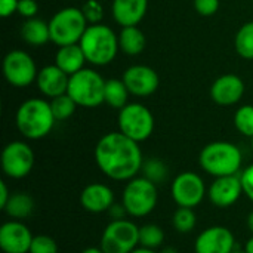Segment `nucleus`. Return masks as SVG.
Here are the masks:
<instances>
[{"mask_svg": "<svg viewBox=\"0 0 253 253\" xmlns=\"http://www.w3.org/2000/svg\"><path fill=\"white\" fill-rule=\"evenodd\" d=\"M236 129L248 138L253 136V105H242L234 114Z\"/></svg>", "mask_w": 253, "mask_h": 253, "instance_id": "nucleus-31", "label": "nucleus"}, {"mask_svg": "<svg viewBox=\"0 0 253 253\" xmlns=\"http://www.w3.org/2000/svg\"><path fill=\"white\" fill-rule=\"evenodd\" d=\"M21 37L30 46H43L50 42L49 22L40 18H30L21 27Z\"/></svg>", "mask_w": 253, "mask_h": 253, "instance_id": "nucleus-22", "label": "nucleus"}, {"mask_svg": "<svg viewBox=\"0 0 253 253\" xmlns=\"http://www.w3.org/2000/svg\"><path fill=\"white\" fill-rule=\"evenodd\" d=\"M33 239L34 236L22 221L10 219L0 227V251L3 253H28Z\"/></svg>", "mask_w": 253, "mask_h": 253, "instance_id": "nucleus-16", "label": "nucleus"}, {"mask_svg": "<svg viewBox=\"0 0 253 253\" xmlns=\"http://www.w3.org/2000/svg\"><path fill=\"white\" fill-rule=\"evenodd\" d=\"M231 253H246V252H245V251H233Z\"/></svg>", "mask_w": 253, "mask_h": 253, "instance_id": "nucleus-45", "label": "nucleus"}, {"mask_svg": "<svg viewBox=\"0 0 253 253\" xmlns=\"http://www.w3.org/2000/svg\"><path fill=\"white\" fill-rule=\"evenodd\" d=\"M10 196H12V193H9V188H7V185H6V182H4V181H0V209H1V211H3L4 206L7 205Z\"/></svg>", "mask_w": 253, "mask_h": 253, "instance_id": "nucleus-39", "label": "nucleus"}, {"mask_svg": "<svg viewBox=\"0 0 253 253\" xmlns=\"http://www.w3.org/2000/svg\"><path fill=\"white\" fill-rule=\"evenodd\" d=\"M199 165L213 178L239 175L243 165V154L242 150L233 142L213 141L202 148Z\"/></svg>", "mask_w": 253, "mask_h": 253, "instance_id": "nucleus-3", "label": "nucleus"}, {"mask_svg": "<svg viewBox=\"0 0 253 253\" xmlns=\"http://www.w3.org/2000/svg\"><path fill=\"white\" fill-rule=\"evenodd\" d=\"M105 79L92 68H83L70 76L67 93L83 108H96L104 104Z\"/></svg>", "mask_w": 253, "mask_h": 253, "instance_id": "nucleus-6", "label": "nucleus"}, {"mask_svg": "<svg viewBox=\"0 0 253 253\" xmlns=\"http://www.w3.org/2000/svg\"><path fill=\"white\" fill-rule=\"evenodd\" d=\"M89 27L80 7L68 6L59 9L49 21L50 42L58 47L67 44H76L83 37Z\"/></svg>", "mask_w": 253, "mask_h": 253, "instance_id": "nucleus-7", "label": "nucleus"}, {"mask_svg": "<svg viewBox=\"0 0 253 253\" xmlns=\"http://www.w3.org/2000/svg\"><path fill=\"white\" fill-rule=\"evenodd\" d=\"M242 196H243V185L240 181V175L215 178L212 184L208 187L209 202L219 209L231 208L240 200Z\"/></svg>", "mask_w": 253, "mask_h": 253, "instance_id": "nucleus-15", "label": "nucleus"}, {"mask_svg": "<svg viewBox=\"0 0 253 253\" xmlns=\"http://www.w3.org/2000/svg\"><path fill=\"white\" fill-rule=\"evenodd\" d=\"M68 80H70V76L67 73H64L58 65L50 64V65H44L42 70H39L36 84H37L40 93H43L46 98L53 99L59 95L67 93Z\"/></svg>", "mask_w": 253, "mask_h": 253, "instance_id": "nucleus-19", "label": "nucleus"}, {"mask_svg": "<svg viewBox=\"0 0 253 253\" xmlns=\"http://www.w3.org/2000/svg\"><path fill=\"white\" fill-rule=\"evenodd\" d=\"M145 34L142 33V30H139L138 25L122 27V31L119 34V46L123 53L129 56L139 55L145 49Z\"/></svg>", "mask_w": 253, "mask_h": 253, "instance_id": "nucleus-23", "label": "nucleus"}, {"mask_svg": "<svg viewBox=\"0 0 253 253\" xmlns=\"http://www.w3.org/2000/svg\"><path fill=\"white\" fill-rule=\"evenodd\" d=\"M93 154L98 169L113 181L127 182L142 170L144 159L139 142L120 130L105 133L96 142Z\"/></svg>", "mask_w": 253, "mask_h": 253, "instance_id": "nucleus-1", "label": "nucleus"}, {"mask_svg": "<svg viewBox=\"0 0 253 253\" xmlns=\"http://www.w3.org/2000/svg\"><path fill=\"white\" fill-rule=\"evenodd\" d=\"M36 156L33 148L24 141L9 142L0 156L3 173L10 179H22L30 175L34 168Z\"/></svg>", "mask_w": 253, "mask_h": 253, "instance_id": "nucleus-12", "label": "nucleus"}, {"mask_svg": "<svg viewBox=\"0 0 253 253\" xmlns=\"http://www.w3.org/2000/svg\"><path fill=\"white\" fill-rule=\"evenodd\" d=\"M3 74L10 86L28 87L36 82L39 70L28 52L13 49L3 58Z\"/></svg>", "mask_w": 253, "mask_h": 253, "instance_id": "nucleus-10", "label": "nucleus"}, {"mask_svg": "<svg viewBox=\"0 0 253 253\" xmlns=\"http://www.w3.org/2000/svg\"><path fill=\"white\" fill-rule=\"evenodd\" d=\"M108 215L111 216V221H116V219H125L126 216H129L127 215V212H126V209H125V206L120 203V205H117V203H114L113 206H111V209L108 211Z\"/></svg>", "mask_w": 253, "mask_h": 253, "instance_id": "nucleus-38", "label": "nucleus"}, {"mask_svg": "<svg viewBox=\"0 0 253 253\" xmlns=\"http://www.w3.org/2000/svg\"><path fill=\"white\" fill-rule=\"evenodd\" d=\"M245 95V82L237 74H224L211 86V98L222 107L236 105Z\"/></svg>", "mask_w": 253, "mask_h": 253, "instance_id": "nucleus-17", "label": "nucleus"}, {"mask_svg": "<svg viewBox=\"0 0 253 253\" xmlns=\"http://www.w3.org/2000/svg\"><path fill=\"white\" fill-rule=\"evenodd\" d=\"M148 0H113L111 13L120 27L138 25L147 15Z\"/></svg>", "mask_w": 253, "mask_h": 253, "instance_id": "nucleus-20", "label": "nucleus"}, {"mask_svg": "<svg viewBox=\"0 0 253 253\" xmlns=\"http://www.w3.org/2000/svg\"><path fill=\"white\" fill-rule=\"evenodd\" d=\"M170 196L178 208H197L208 197V187L196 172H181L170 184Z\"/></svg>", "mask_w": 253, "mask_h": 253, "instance_id": "nucleus-11", "label": "nucleus"}, {"mask_svg": "<svg viewBox=\"0 0 253 253\" xmlns=\"http://www.w3.org/2000/svg\"><path fill=\"white\" fill-rule=\"evenodd\" d=\"M165 231L156 224H145L139 227V246L148 249H159L165 243Z\"/></svg>", "mask_w": 253, "mask_h": 253, "instance_id": "nucleus-27", "label": "nucleus"}, {"mask_svg": "<svg viewBox=\"0 0 253 253\" xmlns=\"http://www.w3.org/2000/svg\"><path fill=\"white\" fill-rule=\"evenodd\" d=\"M18 3H19V0H0V16L9 18L13 13H16Z\"/></svg>", "mask_w": 253, "mask_h": 253, "instance_id": "nucleus-37", "label": "nucleus"}, {"mask_svg": "<svg viewBox=\"0 0 253 253\" xmlns=\"http://www.w3.org/2000/svg\"><path fill=\"white\" fill-rule=\"evenodd\" d=\"M84 62H87L86 56H84L80 44L76 43V44L61 46L55 53V62L53 64L58 65L68 76H73L77 71L84 68Z\"/></svg>", "mask_w": 253, "mask_h": 253, "instance_id": "nucleus-21", "label": "nucleus"}, {"mask_svg": "<svg viewBox=\"0 0 253 253\" xmlns=\"http://www.w3.org/2000/svg\"><path fill=\"white\" fill-rule=\"evenodd\" d=\"M139 246V227L129 219L111 221L102 231L99 248L104 253H130Z\"/></svg>", "mask_w": 253, "mask_h": 253, "instance_id": "nucleus-9", "label": "nucleus"}, {"mask_svg": "<svg viewBox=\"0 0 253 253\" xmlns=\"http://www.w3.org/2000/svg\"><path fill=\"white\" fill-rule=\"evenodd\" d=\"M252 1H253V0H252Z\"/></svg>", "mask_w": 253, "mask_h": 253, "instance_id": "nucleus-47", "label": "nucleus"}, {"mask_svg": "<svg viewBox=\"0 0 253 253\" xmlns=\"http://www.w3.org/2000/svg\"><path fill=\"white\" fill-rule=\"evenodd\" d=\"M248 228H249V231L252 233L253 236V211L249 213V216H248Z\"/></svg>", "mask_w": 253, "mask_h": 253, "instance_id": "nucleus-43", "label": "nucleus"}, {"mask_svg": "<svg viewBox=\"0 0 253 253\" xmlns=\"http://www.w3.org/2000/svg\"><path fill=\"white\" fill-rule=\"evenodd\" d=\"M123 82L127 86L130 95L138 98H147L153 95L160 84L159 74L154 68L142 64L130 65L123 73Z\"/></svg>", "mask_w": 253, "mask_h": 253, "instance_id": "nucleus-13", "label": "nucleus"}, {"mask_svg": "<svg viewBox=\"0 0 253 253\" xmlns=\"http://www.w3.org/2000/svg\"><path fill=\"white\" fill-rule=\"evenodd\" d=\"M234 47L236 52L243 59H253V21L243 24L239 31L236 33L234 39Z\"/></svg>", "mask_w": 253, "mask_h": 253, "instance_id": "nucleus-26", "label": "nucleus"}, {"mask_svg": "<svg viewBox=\"0 0 253 253\" xmlns=\"http://www.w3.org/2000/svg\"><path fill=\"white\" fill-rule=\"evenodd\" d=\"M240 181L243 185V194L253 203V163L240 172Z\"/></svg>", "mask_w": 253, "mask_h": 253, "instance_id": "nucleus-35", "label": "nucleus"}, {"mask_svg": "<svg viewBox=\"0 0 253 253\" xmlns=\"http://www.w3.org/2000/svg\"><path fill=\"white\" fill-rule=\"evenodd\" d=\"M79 105L73 101V98L68 95V93H64V95H59L53 99H50V108H52V113L56 119V122H64L67 119H70L74 113H76V108Z\"/></svg>", "mask_w": 253, "mask_h": 253, "instance_id": "nucleus-29", "label": "nucleus"}, {"mask_svg": "<svg viewBox=\"0 0 253 253\" xmlns=\"http://www.w3.org/2000/svg\"><path fill=\"white\" fill-rule=\"evenodd\" d=\"M28 253H58V243L44 234L34 236Z\"/></svg>", "mask_w": 253, "mask_h": 253, "instance_id": "nucleus-33", "label": "nucleus"}, {"mask_svg": "<svg viewBox=\"0 0 253 253\" xmlns=\"http://www.w3.org/2000/svg\"><path fill=\"white\" fill-rule=\"evenodd\" d=\"M129 89L125 84L123 79H108L105 82V90H104V102L114 108L122 110L125 105L129 104Z\"/></svg>", "mask_w": 253, "mask_h": 253, "instance_id": "nucleus-24", "label": "nucleus"}, {"mask_svg": "<svg viewBox=\"0 0 253 253\" xmlns=\"http://www.w3.org/2000/svg\"><path fill=\"white\" fill-rule=\"evenodd\" d=\"M251 148H252V153H253V136L251 138Z\"/></svg>", "mask_w": 253, "mask_h": 253, "instance_id": "nucleus-46", "label": "nucleus"}, {"mask_svg": "<svg viewBox=\"0 0 253 253\" xmlns=\"http://www.w3.org/2000/svg\"><path fill=\"white\" fill-rule=\"evenodd\" d=\"M197 216L190 208H178L172 216V227L179 234H188L196 228Z\"/></svg>", "mask_w": 253, "mask_h": 253, "instance_id": "nucleus-28", "label": "nucleus"}, {"mask_svg": "<svg viewBox=\"0 0 253 253\" xmlns=\"http://www.w3.org/2000/svg\"><path fill=\"white\" fill-rule=\"evenodd\" d=\"M119 130L136 142L147 141L154 132L153 113L139 102H129L119 110Z\"/></svg>", "mask_w": 253, "mask_h": 253, "instance_id": "nucleus-8", "label": "nucleus"}, {"mask_svg": "<svg viewBox=\"0 0 253 253\" xmlns=\"http://www.w3.org/2000/svg\"><path fill=\"white\" fill-rule=\"evenodd\" d=\"M245 252L253 253V236L246 242V245H245Z\"/></svg>", "mask_w": 253, "mask_h": 253, "instance_id": "nucleus-42", "label": "nucleus"}, {"mask_svg": "<svg viewBox=\"0 0 253 253\" xmlns=\"http://www.w3.org/2000/svg\"><path fill=\"white\" fill-rule=\"evenodd\" d=\"M142 176L156 185H160L168 178V166L160 159H148L142 165Z\"/></svg>", "mask_w": 253, "mask_h": 253, "instance_id": "nucleus-30", "label": "nucleus"}, {"mask_svg": "<svg viewBox=\"0 0 253 253\" xmlns=\"http://www.w3.org/2000/svg\"><path fill=\"white\" fill-rule=\"evenodd\" d=\"M157 185L145 176H135L126 182L122 193V205L132 218L148 216L157 206Z\"/></svg>", "mask_w": 253, "mask_h": 253, "instance_id": "nucleus-5", "label": "nucleus"}, {"mask_svg": "<svg viewBox=\"0 0 253 253\" xmlns=\"http://www.w3.org/2000/svg\"><path fill=\"white\" fill-rule=\"evenodd\" d=\"M80 253H104V251L101 249V248H86V249H83Z\"/></svg>", "mask_w": 253, "mask_h": 253, "instance_id": "nucleus-41", "label": "nucleus"}, {"mask_svg": "<svg viewBox=\"0 0 253 253\" xmlns=\"http://www.w3.org/2000/svg\"><path fill=\"white\" fill-rule=\"evenodd\" d=\"M114 203V191L101 182L87 184L80 193V205L90 213L108 212Z\"/></svg>", "mask_w": 253, "mask_h": 253, "instance_id": "nucleus-18", "label": "nucleus"}, {"mask_svg": "<svg viewBox=\"0 0 253 253\" xmlns=\"http://www.w3.org/2000/svg\"><path fill=\"white\" fill-rule=\"evenodd\" d=\"M80 9H82L89 25L101 24V21L104 18V7L98 0H86Z\"/></svg>", "mask_w": 253, "mask_h": 253, "instance_id": "nucleus-32", "label": "nucleus"}, {"mask_svg": "<svg viewBox=\"0 0 253 253\" xmlns=\"http://www.w3.org/2000/svg\"><path fill=\"white\" fill-rule=\"evenodd\" d=\"M55 116L50 102L42 98H30L24 101L15 114V125L18 132L31 141L47 136L55 126Z\"/></svg>", "mask_w": 253, "mask_h": 253, "instance_id": "nucleus-2", "label": "nucleus"}, {"mask_svg": "<svg viewBox=\"0 0 253 253\" xmlns=\"http://www.w3.org/2000/svg\"><path fill=\"white\" fill-rule=\"evenodd\" d=\"M130 253H160V252H156V249H148V248H144V246H138L135 251H132Z\"/></svg>", "mask_w": 253, "mask_h": 253, "instance_id": "nucleus-40", "label": "nucleus"}, {"mask_svg": "<svg viewBox=\"0 0 253 253\" xmlns=\"http://www.w3.org/2000/svg\"><path fill=\"white\" fill-rule=\"evenodd\" d=\"M79 44L86 56V61L95 67L111 64L120 49L119 36L111 27L105 24L89 25Z\"/></svg>", "mask_w": 253, "mask_h": 253, "instance_id": "nucleus-4", "label": "nucleus"}, {"mask_svg": "<svg viewBox=\"0 0 253 253\" xmlns=\"http://www.w3.org/2000/svg\"><path fill=\"white\" fill-rule=\"evenodd\" d=\"M194 9L202 16H212L219 9V0H194Z\"/></svg>", "mask_w": 253, "mask_h": 253, "instance_id": "nucleus-34", "label": "nucleus"}, {"mask_svg": "<svg viewBox=\"0 0 253 253\" xmlns=\"http://www.w3.org/2000/svg\"><path fill=\"white\" fill-rule=\"evenodd\" d=\"M39 12V4L36 0H19L18 3V13L25 18V19H30V18H36Z\"/></svg>", "mask_w": 253, "mask_h": 253, "instance_id": "nucleus-36", "label": "nucleus"}, {"mask_svg": "<svg viewBox=\"0 0 253 253\" xmlns=\"http://www.w3.org/2000/svg\"><path fill=\"white\" fill-rule=\"evenodd\" d=\"M6 212V215L12 219L16 221H24L25 218H28L33 211H34V200L30 194L18 191V193H12L7 205L3 209Z\"/></svg>", "mask_w": 253, "mask_h": 253, "instance_id": "nucleus-25", "label": "nucleus"}, {"mask_svg": "<svg viewBox=\"0 0 253 253\" xmlns=\"http://www.w3.org/2000/svg\"><path fill=\"white\" fill-rule=\"evenodd\" d=\"M160 253H179V252H178L175 248H170V246H169V248H165V249H162V252Z\"/></svg>", "mask_w": 253, "mask_h": 253, "instance_id": "nucleus-44", "label": "nucleus"}, {"mask_svg": "<svg viewBox=\"0 0 253 253\" xmlns=\"http://www.w3.org/2000/svg\"><path fill=\"white\" fill-rule=\"evenodd\" d=\"M236 248V239L230 228L212 225L203 230L196 242L194 253H231Z\"/></svg>", "mask_w": 253, "mask_h": 253, "instance_id": "nucleus-14", "label": "nucleus"}]
</instances>
